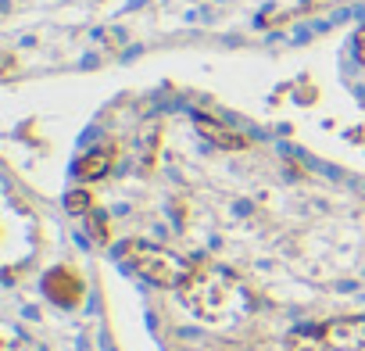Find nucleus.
<instances>
[{
  "mask_svg": "<svg viewBox=\"0 0 365 351\" xmlns=\"http://www.w3.org/2000/svg\"><path fill=\"white\" fill-rule=\"evenodd\" d=\"M179 297L194 315L219 322V319H226V312L233 305V280L215 265H194L190 276L179 287Z\"/></svg>",
  "mask_w": 365,
  "mask_h": 351,
  "instance_id": "f257e3e1",
  "label": "nucleus"
},
{
  "mask_svg": "<svg viewBox=\"0 0 365 351\" xmlns=\"http://www.w3.org/2000/svg\"><path fill=\"white\" fill-rule=\"evenodd\" d=\"M122 262L136 273V276H143V280H150L154 287H182V280L190 276V269L194 265H187L179 255H172V251H165V248H158V244H147V240H125L122 244Z\"/></svg>",
  "mask_w": 365,
  "mask_h": 351,
  "instance_id": "f03ea898",
  "label": "nucleus"
},
{
  "mask_svg": "<svg viewBox=\"0 0 365 351\" xmlns=\"http://www.w3.org/2000/svg\"><path fill=\"white\" fill-rule=\"evenodd\" d=\"M65 205H68V212H76V215H83V212H90V205H93V198H90L86 190H72Z\"/></svg>",
  "mask_w": 365,
  "mask_h": 351,
  "instance_id": "0eeeda50",
  "label": "nucleus"
},
{
  "mask_svg": "<svg viewBox=\"0 0 365 351\" xmlns=\"http://www.w3.org/2000/svg\"><path fill=\"white\" fill-rule=\"evenodd\" d=\"M111 161H115V154L111 151H90L86 158H79V165H76V172H79V180H101V176H108V168H111Z\"/></svg>",
  "mask_w": 365,
  "mask_h": 351,
  "instance_id": "423d86ee",
  "label": "nucleus"
},
{
  "mask_svg": "<svg viewBox=\"0 0 365 351\" xmlns=\"http://www.w3.org/2000/svg\"><path fill=\"white\" fill-rule=\"evenodd\" d=\"M47 294H51V301H58V305H76L79 297H83V280L72 273V269H54V273H47Z\"/></svg>",
  "mask_w": 365,
  "mask_h": 351,
  "instance_id": "39448f33",
  "label": "nucleus"
},
{
  "mask_svg": "<svg viewBox=\"0 0 365 351\" xmlns=\"http://www.w3.org/2000/svg\"><path fill=\"white\" fill-rule=\"evenodd\" d=\"M358 51H361V58H365V29L358 33Z\"/></svg>",
  "mask_w": 365,
  "mask_h": 351,
  "instance_id": "6e6552de",
  "label": "nucleus"
},
{
  "mask_svg": "<svg viewBox=\"0 0 365 351\" xmlns=\"http://www.w3.org/2000/svg\"><path fill=\"white\" fill-rule=\"evenodd\" d=\"M308 337L312 344H322L333 351H365V315L322 322L319 330H308Z\"/></svg>",
  "mask_w": 365,
  "mask_h": 351,
  "instance_id": "7ed1b4c3",
  "label": "nucleus"
},
{
  "mask_svg": "<svg viewBox=\"0 0 365 351\" xmlns=\"http://www.w3.org/2000/svg\"><path fill=\"white\" fill-rule=\"evenodd\" d=\"M194 126H197V133H201V136H208L215 147H226V151H244V147L251 143L244 133H237V129L222 126V122H219V118H212V115H197V118H194Z\"/></svg>",
  "mask_w": 365,
  "mask_h": 351,
  "instance_id": "20e7f679",
  "label": "nucleus"
}]
</instances>
